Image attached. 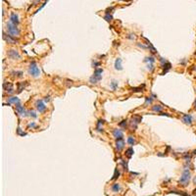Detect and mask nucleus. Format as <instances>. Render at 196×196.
Here are the masks:
<instances>
[{
    "instance_id": "12",
    "label": "nucleus",
    "mask_w": 196,
    "mask_h": 196,
    "mask_svg": "<svg viewBox=\"0 0 196 196\" xmlns=\"http://www.w3.org/2000/svg\"><path fill=\"white\" fill-rule=\"evenodd\" d=\"M125 147V140L123 139H117L116 141V148L118 151H121L123 148Z\"/></svg>"
},
{
    "instance_id": "14",
    "label": "nucleus",
    "mask_w": 196,
    "mask_h": 196,
    "mask_svg": "<svg viewBox=\"0 0 196 196\" xmlns=\"http://www.w3.org/2000/svg\"><path fill=\"white\" fill-rule=\"evenodd\" d=\"M115 69H116V70H118V71L123 70V66H122V59H121V58L116 59V61H115Z\"/></svg>"
},
{
    "instance_id": "15",
    "label": "nucleus",
    "mask_w": 196,
    "mask_h": 196,
    "mask_svg": "<svg viewBox=\"0 0 196 196\" xmlns=\"http://www.w3.org/2000/svg\"><path fill=\"white\" fill-rule=\"evenodd\" d=\"M16 110H17V112L19 113L21 116H23V117L26 116V115H25V113H26L25 112V109H24V107H23L22 105L17 104V105H16Z\"/></svg>"
},
{
    "instance_id": "44",
    "label": "nucleus",
    "mask_w": 196,
    "mask_h": 196,
    "mask_svg": "<svg viewBox=\"0 0 196 196\" xmlns=\"http://www.w3.org/2000/svg\"><path fill=\"white\" fill-rule=\"evenodd\" d=\"M193 181H194V183H195V184H196V176H195V177H194V179H193Z\"/></svg>"
},
{
    "instance_id": "41",
    "label": "nucleus",
    "mask_w": 196,
    "mask_h": 196,
    "mask_svg": "<svg viewBox=\"0 0 196 196\" xmlns=\"http://www.w3.org/2000/svg\"><path fill=\"white\" fill-rule=\"evenodd\" d=\"M49 100H50V99H49V96H46V97H45V99H44V101H45V102H49Z\"/></svg>"
},
{
    "instance_id": "21",
    "label": "nucleus",
    "mask_w": 196,
    "mask_h": 196,
    "mask_svg": "<svg viewBox=\"0 0 196 196\" xmlns=\"http://www.w3.org/2000/svg\"><path fill=\"white\" fill-rule=\"evenodd\" d=\"M11 75H12L13 77H17V78H22V77H23V72H21V71L11 72Z\"/></svg>"
},
{
    "instance_id": "27",
    "label": "nucleus",
    "mask_w": 196,
    "mask_h": 196,
    "mask_svg": "<svg viewBox=\"0 0 196 196\" xmlns=\"http://www.w3.org/2000/svg\"><path fill=\"white\" fill-rule=\"evenodd\" d=\"M143 88H144V84H143L142 86H139V87H134V88L132 87L131 89H132V91H133V92H138V91H142V89H143Z\"/></svg>"
},
{
    "instance_id": "10",
    "label": "nucleus",
    "mask_w": 196,
    "mask_h": 196,
    "mask_svg": "<svg viewBox=\"0 0 196 196\" xmlns=\"http://www.w3.org/2000/svg\"><path fill=\"white\" fill-rule=\"evenodd\" d=\"M113 135H114V137L117 138V139H122V138L124 137L123 131H122L121 130H118V129L113 130Z\"/></svg>"
},
{
    "instance_id": "32",
    "label": "nucleus",
    "mask_w": 196,
    "mask_h": 196,
    "mask_svg": "<svg viewBox=\"0 0 196 196\" xmlns=\"http://www.w3.org/2000/svg\"><path fill=\"white\" fill-rule=\"evenodd\" d=\"M89 82H90L91 84H96V83H97L98 81H97V80H96V79H95V78H94V77L92 76V77H91V78L89 79Z\"/></svg>"
},
{
    "instance_id": "13",
    "label": "nucleus",
    "mask_w": 196,
    "mask_h": 196,
    "mask_svg": "<svg viewBox=\"0 0 196 196\" xmlns=\"http://www.w3.org/2000/svg\"><path fill=\"white\" fill-rule=\"evenodd\" d=\"M182 121H183V123L186 124V125H191V124H192V117H191L190 115H188V114H185V115H183V117H182Z\"/></svg>"
},
{
    "instance_id": "42",
    "label": "nucleus",
    "mask_w": 196,
    "mask_h": 196,
    "mask_svg": "<svg viewBox=\"0 0 196 196\" xmlns=\"http://www.w3.org/2000/svg\"><path fill=\"white\" fill-rule=\"evenodd\" d=\"M193 194L196 196V189H194V190H193Z\"/></svg>"
},
{
    "instance_id": "37",
    "label": "nucleus",
    "mask_w": 196,
    "mask_h": 196,
    "mask_svg": "<svg viewBox=\"0 0 196 196\" xmlns=\"http://www.w3.org/2000/svg\"><path fill=\"white\" fill-rule=\"evenodd\" d=\"M45 4H46V2H44V3H43V4L41 5V7H39V8H38V9L36 10V12H35V13H37V12H39V11H40V10H41V9H42V8H43L44 6H45Z\"/></svg>"
},
{
    "instance_id": "34",
    "label": "nucleus",
    "mask_w": 196,
    "mask_h": 196,
    "mask_svg": "<svg viewBox=\"0 0 196 196\" xmlns=\"http://www.w3.org/2000/svg\"><path fill=\"white\" fill-rule=\"evenodd\" d=\"M122 164H123V166H124V168H125V170H127V171H128V163H127V162H126V163H125V161H124V160H122Z\"/></svg>"
},
{
    "instance_id": "16",
    "label": "nucleus",
    "mask_w": 196,
    "mask_h": 196,
    "mask_svg": "<svg viewBox=\"0 0 196 196\" xmlns=\"http://www.w3.org/2000/svg\"><path fill=\"white\" fill-rule=\"evenodd\" d=\"M27 85H28V82L19 83V84H18V92H22V90H24V89L26 88Z\"/></svg>"
},
{
    "instance_id": "6",
    "label": "nucleus",
    "mask_w": 196,
    "mask_h": 196,
    "mask_svg": "<svg viewBox=\"0 0 196 196\" xmlns=\"http://www.w3.org/2000/svg\"><path fill=\"white\" fill-rule=\"evenodd\" d=\"M35 107L39 113H43L46 110V106H45V104L43 103L42 100H37L36 103H35Z\"/></svg>"
},
{
    "instance_id": "4",
    "label": "nucleus",
    "mask_w": 196,
    "mask_h": 196,
    "mask_svg": "<svg viewBox=\"0 0 196 196\" xmlns=\"http://www.w3.org/2000/svg\"><path fill=\"white\" fill-rule=\"evenodd\" d=\"M3 88H4L5 92H7L8 94L14 93V86H13L12 83H10V82H5L3 84Z\"/></svg>"
},
{
    "instance_id": "36",
    "label": "nucleus",
    "mask_w": 196,
    "mask_h": 196,
    "mask_svg": "<svg viewBox=\"0 0 196 196\" xmlns=\"http://www.w3.org/2000/svg\"><path fill=\"white\" fill-rule=\"evenodd\" d=\"M29 116H31L32 118H36V117H37L36 114L33 112V111H30V112H29Z\"/></svg>"
},
{
    "instance_id": "33",
    "label": "nucleus",
    "mask_w": 196,
    "mask_h": 196,
    "mask_svg": "<svg viewBox=\"0 0 196 196\" xmlns=\"http://www.w3.org/2000/svg\"><path fill=\"white\" fill-rule=\"evenodd\" d=\"M17 132H18V134H20V135H22V136H24V135H27V133H26V132H23V131H21V129H20V128H18V130H17Z\"/></svg>"
},
{
    "instance_id": "22",
    "label": "nucleus",
    "mask_w": 196,
    "mask_h": 196,
    "mask_svg": "<svg viewBox=\"0 0 196 196\" xmlns=\"http://www.w3.org/2000/svg\"><path fill=\"white\" fill-rule=\"evenodd\" d=\"M171 67H172V65H171V63H169V62H166V63H165V65H163V68H164V74L168 72L169 70L171 69Z\"/></svg>"
},
{
    "instance_id": "23",
    "label": "nucleus",
    "mask_w": 196,
    "mask_h": 196,
    "mask_svg": "<svg viewBox=\"0 0 196 196\" xmlns=\"http://www.w3.org/2000/svg\"><path fill=\"white\" fill-rule=\"evenodd\" d=\"M103 123H104V121H103V120H99V121H98V123H97V127H96V130H97L98 131H103V130H101V126L103 125Z\"/></svg>"
},
{
    "instance_id": "1",
    "label": "nucleus",
    "mask_w": 196,
    "mask_h": 196,
    "mask_svg": "<svg viewBox=\"0 0 196 196\" xmlns=\"http://www.w3.org/2000/svg\"><path fill=\"white\" fill-rule=\"evenodd\" d=\"M190 178H191L190 171L187 170V169H185V170L182 172V174H181V176H180V178H179V180H178V183H179L181 186L185 187V186L188 185Z\"/></svg>"
},
{
    "instance_id": "24",
    "label": "nucleus",
    "mask_w": 196,
    "mask_h": 196,
    "mask_svg": "<svg viewBox=\"0 0 196 196\" xmlns=\"http://www.w3.org/2000/svg\"><path fill=\"white\" fill-rule=\"evenodd\" d=\"M152 111H154V112H161L162 111V106H160V105H154L152 107Z\"/></svg>"
},
{
    "instance_id": "31",
    "label": "nucleus",
    "mask_w": 196,
    "mask_h": 196,
    "mask_svg": "<svg viewBox=\"0 0 196 196\" xmlns=\"http://www.w3.org/2000/svg\"><path fill=\"white\" fill-rule=\"evenodd\" d=\"M104 19L106 20V21H108V22H110V21H112V16L111 15H109V14H106V16L104 17Z\"/></svg>"
},
{
    "instance_id": "39",
    "label": "nucleus",
    "mask_w": 196,
    "mask_h": 196,
    "mask_svg": "<svg viewBox=\"0 0 196 196\" xmlns=\"http://www.w3.org/2000/svg\"><path fill=\"white\" fill-rule=\"evenodd\" d=\"M28 128H35V124H34L33 122H32V123H30V124H28Z\"/></svg>"
},
{
    "instance_id": "11",
    "label": "nucleus",
    "mask_w": 196,
    "mask_h": 196,
    "mask_svg": "<svg viewBox=\"0 0 196 196\" xmlns=\"http://www.w3.org/2000/svg\"><path fill=\"white\" fill-rule=\"evenodd\" d=\"M102 73H103V69H96L94 71V74H93V77L97 80V81H100L102 79Z\"/></svg>"
},
{
    "instance_id": "17",
    "label": "nucleus",
    "mask_w": 196,
    "mask_h": 196,
    "mask_svg": "<svg viewBox=\"0 0 196 196\" xmlns=\"http://www.w3.org/2000/svg\"><path fill=\"white\" fill-rule=\"evenodd\" d=\"M8 101H9V104H11V103H14V104H19V102H20V99L18 98V97H15V96H13V97H10V98H8Z\"/></svg>"
},
{
    "instance_id": "30",
    "label": "nucleus",
    "mask_w": 196,
    "mask_h": 196,
    "mask_svg": "<svg viewBox=\"0 0 196 196\" xmlns=\"http://www.w3.org/2000/svg\"><path fill=\"white\" fill-rule=\"evenodd\" d=\"M145 100H146L145 105H147V104H151V103H152L153 98H152V97H146V98H145Z\"/></svg>"
},
{
    "instance_id": "26",
    "label": "nucleus",
    "mask_w": 196,
    "mask_h": 196,
    "mask_svg": "<svg viewBox=\"0 0 196 196\" xmlns=\"http://www.w3.org/2000/svg\"><path fill=\"white\" fill-rule=\"evenodd\" d=\"M119 175H120L119 170H118V169H115V172H114V175H113L112 179H117V178L119 177Z\"/></svg>"
},
{
    "instance_id": "45",
    "label": "nucleus",
    "mask_w": 196,
    "mask_h": 196,
    "mask_svg": "<svg viewBox=\"0 0 196 196\" xmlns=\"http://www.w3.org/2000/svg\"><path fill=\"white\" fill-rule=\"evenodd\" d=\"M193 154H194V155H196V150H194V151H193Z\"/></svg>"
},
{
    "instance_id": "8",
    "label": "nucleus",
    "mask_w": 196,
    "mask_h": 196,
    "mask_svg": "<svg viewBox=\"0 0 196 196\" xmlns=\"http://www.w3.org/2000/svg\"><path fill=\"white\" fill-rule=\"evenodd\" d=\"M8 56L10 57L11 59H14V60L20 59V58H21L19 52H18L17 50H15V49H10V50L8 51Z\"/></svg>"
},
{
    "instance_id": "43",
    "label": "nucleus",
    "mask_w": 196,
    "mask_h": 196,
    "mask_svg": "<svg viewBox=\"0 0 196 196\" xmlns=\"http://www.w3.org/2000/svg\"><path fill=\"white\" fill-rule=\"evenodd\" d=\"M194 109H196V99H195V102H194Z\"/></svg>"
},
{
    "instance_id": "9",
    "label": "nucleus",
    "mask_w": 196,
    "mask_h": 196,
    "mask_svg": "<svg viewBox=\"0 0 196 196\" xmlns=\"http://www.w3.org/2000/svg\"><path fill=\"white\" fill-rule=\"evenodd\" d=\"M10 22H11L13 25H15V26H17V25L20 23L19 17H18V15H17L16 13H11V15H10Z\"/></svg>"
},
{
    "instance_id": "29",
    "label": "nucleus",
    "mask_w": 196,
    "mask_h": 196,
    "mask_svg": "<svg viewBox=\"0 0 196 196\" xmlns=\"http://www.w3.org/2000/svg\"><path fill=\"white\" fill-rule=\"evenodd\" d=\"M127 124H128V120H123V121L119 124V126H120V127H123V128H126V127H127Z\"/></svg>"
},
{
    "instance_id": "19",
    "label": "nucleus",
    "mask_w": 196,
    "mask_h": 196,
    "mask_svg": "<svg viewBox=\"0 0 196 196\" xmlns=\"http://www.w3.org/2000/svg\"><path fill=\"white\" fill-rule=\"evenodd\" d=\"M133 153H134V151H133V148L132 147H130L129 149L126 150V156L129 157V158H131L133 155Z\"/></svg>"
},
{
    "instance_id": "3",
    "label": "nucleus",
    "mask_w": 196,
    "mask_h": 196,
    "mask_svg": "<svg viewBox=\"0 0 196 196\" xmlns=\"http://www.w3.org/2000/svg\"><path fill=\"white\" fill-rule=\"evenodd\" d=\"M28 74H29L30 76L34 77V78L39 77V75H40V70H39V68L37 67V65H36L35 62H31V63L29 64V67H28Z\"/></svg>"
},
{
    "instance_id": "28",
    "label": "nucleus",
    "mask_w": 196,
    "mask_h": 196,
    "mask_svg": "<svg viewBox=\"0 0 196 196\" xmlns=\"http://www.w3.org/2000/svg\"><path fill=\"white\" fill-rule=\"evenodd\" d=\"M145 61L146 62H149V64H153L155 62V59H154V57H146Z\"/></svg>"
},
{
    "instance_id": "35",
    "label": "nucleus",
    "mask_w": 196,
    "mask_h": 196,
    "mask_svg": "<svg viewBox=\"0 0 196 196\" xmlns=\"http://www.w3.org/2000/svg\"><path fill=\"white\" fill-rule=\"evenodd\" d=\"M111 85H112V88H113V89H114V90H115V89L117 88V85H118V83H117V82H113Z\"/></svg>"
},
{
    "instance_id": "40",
    "label": "nucleus",
    "mask_w": 196,
    "mask_h": 196,
    "mask_svg": "<svg viewBox=\"0 0 196 196\" xmlns=\"http://www.w3.org/2000/svg\"><path fill=\"white\" fill-rule=\"evenodd\" d=\"M93 66L96 68L97 66H100V63H99V62H93Z\"/></svg>"
},
{
    "instance_id": "18",
    "label": "nucleus",
    "mask_w": 196,
    "mask_h": 196,
    "mask_svg": "<svg viewBox=\"0 0 196 196\" xmlns=\"http://www.w3.org/2000/svg\"><path fill=\"white\" fill-rule=\"evenodd\" d=\"M144 39H145V40L147 41V44H148V48H150L151 52H152V53H157V50H156V49H155V47H154V46L152 45V43H151V42H150V41H149V40H148L147 38H144Z\"/></svg>"
},
{
    "instance_id": "2",
    "label": "nucleus",
    "mask_w": 196,
    "mask_h": 196,
    "mask_svg": "<svg viewBox=\"0 0 196 196\" xmlns=\"http://www.w3.org/2000/svg\"><path fill=\"white\" fill-rule=\"evenodd\" d=\"M7 31H8V34H10L13 37L20 35V29L17 28V26L13 25L11 22H9L7 24Z\"/></svg>"
},
{
    "instance_id": "7",
    "label": "nucleus",
    "mask_w": 196,
    "mask_h": 196,
    "mask_svg": "<svg viewBox=\"0 0 196 196\" xmlns=\"http://www.w3.org/2000/svg\"><path fill=\"white\" fill-rule=\"evenodd\" d=\"M141 120H142V118H141L140 116H137V115L133 116V117L131 118V127H132L133 129H135V128L137 127V125L141 122Z\"/></svg>"
},
{
    "instance_id": "38",
    "label": "nucleus",
    "mask_w": 196,
    "mask_h": 196,
    "mask_svg": "<svg viewBox=\"0 0 196 196\" xmlns=\"http://www.w3.org/2000/svg\"><path fill=\"white\" fill-rule=\"evenodd\" d=\"M147 68H148V70L151 72L152 70H153V64H148V66H147Z\"/></svg>"
},
{
    "instance_id": "20",
    "label": "nucleus",
    "mask_w": 196,
    "mask_h": 196,
    "mask_svg": "<svg viewBox=\"0 0 196 196\" xmlns=\"http://www.w3.org/2000/svg\"><path fill=\"white\" fill-rule=\"evenodd\" d=\"M111 189H112L113 192H115V193L119 192V191H120V189H121L120 184H119V183H114V184L112 185V187H111Z\"/></svg>"
},
{
    "instance_id": "25",
    "label": "nucleus",
    "mask_w": 196,
    "mask_h": 196,
    "mask_svg": "<svg viewBox=\"0 0 196 196\" xmlns=\"http://www.w3.org/2000/svg\"><path fill=\"white\" fill-rule=\"evenodd\" d=\"M128 143L131 144V145H134V144L136 143V141L134 140V138H133L132 136H129V137H128Z\"/></svg>"
},
{
    "instance_id": "5",
    "label": "nucleus",
    "mask_w": 196,
    "mask_h": 196,
    "mask_svg": "<svg viewBox=\"0 0 196 196\" xmlns=\"http://www.w3.org/2000/svg\"><path fill=\"white\" fill-rule=\"evenodd\" d=\"M3 39L7 42V43H10V44H16L18 42V40H16L13 36H11L10 34H7L5 32H3Z\"/></svg>"
}]
</instances>
